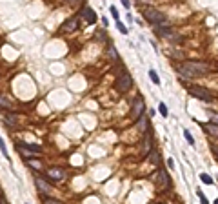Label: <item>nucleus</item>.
<instances>
[{"instance_id":"nucleus-18","label":"nucleus","mask_w":218,"mask_h":204,"mask_svg":"<svg viewBox=\"0 0 218 204\" xmlns=\"http://www.w3.org/2000/svg\"><path fill=\"white\" fill-rule=\"evenodd\" d=\"M0 151H2V155L9 161V153H7V150H6V144H4V140H2V137H0Z\"/></svg>"},{"instance_id":"nucleus-8","label":"nucleus","mask_w":218,"mask_h":204,"mask_svg":"<svg viewBox=\"0 0 218 204\" xmlns=\"http://www.w3.org/2000/svg\"><path fill=\"white\" fill-rule=\"evenodd\" d=\"M47 175L51 177L53 181H62L65 172H64L62 168H49V170H47Z\"/></svg>"},{"instance_id":"nucleus-11","label":"nucleus","mask_w":218,"mask_h":204,"mask_svg":"<svg viewBox=\"0 0 218 204\" xmlns=\"http://www.w3.org/2000/svg\"><path fill=\"white\" fill-rule=\"evenodd\" d=\"M204 129L207 131L209 135H213V137L218 139V124H213V122L211 124H204Z\"/></svg>"},{"instance_id":"nucleus-19","label":"nucleus","mask_w":218,"mask_h":204,"mask_svg":"<svg viewBox=\"0 0 218 204\" xmlns=\"http://www.w3.org/2000/svg\"><path fill=\"white\" fill-rule=\"evenodd\" d=\"M149 78H151V80L155 82V84H160V77L156 75V71H155V69H151V71H149Z\"/></svg>"},{"instance_id":"nucleus-34","label":"nucleus","mask_w":218,"mask_h":204,"mask_svg":"<svg viewBox=\"0 0 218 204\" xmlns=\"http://www.w3.org/2000/svg\"><path fill=\"white\" fill-rule=\"evenodd\" d=\"M215 204H218V199H216V201H215Z\"/></svg>"},{"instance_id":"nucleus-17","label":"nucleus","mask_w":218,"mask_h":204,"mask_svg":"<svg viewBox=\"0 0 218 204\" xmlns=\"http://www.w3.org/2000/svg\"><path fill=\"white\" fill-rule=\"evenodd\" d=\"M6 124L7 126H17V115H7L6 117Z\"/></svg>"},{"instance_id":"nucleus-13","label":"nucleus","mask_w":218,"mask_h":204,"mask_svg":"<svg viewBox=\"0 0 218 204\" xmlns=\"http://www.w3.org/2000/svg\"><path fill=\"white\" fill-rule=\"evenodd\" d=\"M145 139H144V155H147L149 151H151V135H149V129L144 133Z\"/></svg>"},{"instance_id":"nucleus-20","label":"nucleus","mask_w":218,"mask_h":204,"mask_svg":"<svg viewBox=\"0 0 218 204\" xmlns=\"http://www.w3.org/2000/svg\"><path fill=\"white\" fill-rule=\"evenodd\" d=\"M200 181H202L204 184H213V179L209 177L207 173H202V175H200Z\"/></svg>"},{"instance_id":"nucleus-27","label":"nucleus","mask_w":218,"mask_h":204,"mask_svg":"<svg viewBox=\"0 0 218 204\" xmlns=\"http://www.w3.org/2000/svg\"><path fill=\"white\" fill-rule=\"evenodd\" d=\"M196 193H198V197H200V201H202V204H209V202H207V199H206V195L202 193V192H196Z\"/></svg>"},{"instance_id":"nucleus-31","label":"nucleus","mask_w":218,"mask_h":204,"mask_svg":"<svg viewBox=\"0 0 218 204\" xmlns=\"http://www.w3.org/2000/svg\"><path fill=\"white\" fill-rule=\"evenodd\" d=\"M211 146H213V151L218 155V144H211Z\"/></svg>"},{"instance_id":"nucleus-1","label":"nucleus","mask_w":218,"mask_h":204,"mask_svg":"<svg viewBox=\"0 0 218 204\" xmlns=\"http://www.w3.org/2000/svg\"><path fill=\"white\" fill-rule=\"evenodd\" d=\"M180 77L184 78H195V77H202L209 73V66L206 62H184V64L178 67Z\"/></svg>"},{"instance_id":"nucleus-22","label":"nucleus","mask_w":218,"mask_h":204,"mask_svg":"<svg viewBox=\"0 0 218 204\" xmlns=\"http://www.w3.org/2000/svg\"><path fill=\"white\" fill-rule=\"evenodd\" d=\"M158 111L162 113V117H167V106L164 102H160V106H158Z\"/></svg>"},{"instance_id":"nucleus-15","label":"nucleus","mask_w":218,"mask_h":204,"mask_svg":"<svg viewBox=\"0 0 218 204\" xmlns=\"http://www.w3.org/2000/svg\"><path fill=\"white\" fill-rule=\"evenodd\" d=\"M107 55L111 57V60H114V62L118 60V51H116V47H114L113 44H109V46H107Z\"/></svg>"},{"instance_id":"nucleus-21","label":"nucleus","mask_w":218,"mask_h":204,"mask_svg":"<svg viewBox=\"0 0 218 204\" xmlns=\"http://www.w3.org/2000/svg\"><path fill=\"white\" fill-rule=\"evenodd\" d=\"M116 27H118V31L122 33V35H127V27H125V26L122 24V22H118V20H116Z\"/></svg>"},{"instance_id":"nucleus-6","label":"nucleus","mask_w":218,"mask_h":204,"mask_svg":"<svg viewBox=\"0 0 218 204\" xmlns=\"http://www.w3.org/2000/svg\"><path fill=\"white\" fill-rule=\"evenodd\" d=\"M156 184H158V190L160 192L167 190V186H169V175H167L166 170H160V172L156 173Z\"/></svg>"},{"instance_id":"nucleus-33","label":"nucleus","mask_w":218,"mask_h":204,"mask_svg":"<svg viewBox=\"0 0 218 204\" xmlns=\"http://www.w3.org/2000/svg\"><path fill=\"white\" fill-rule=\"evenodd\" d=\"M67 2H71V4H75V2H76V0H67Z\"/></svg>"},{"instance_id":"nucleus-24","label":"nucleus","mask_w":218,"mask_h":204,"mask_svg":"<svg viewBox=\"0 0 218 204\" xmlns=\"http://www.w3.org/2000/svg\"><path fill=\"white\" fill-rule=\"evenodd\" d=\"M184 137L187 139V142H189V144H195V139H193V135H191L189 131H184Z\"/></svg>"},{"instance_id":"nucleus-25","label":"nucleus","mask_w":218,"mask_h":204,"mask_svg":"<svg viewBox=\"0 0 218 204\" xmlns=\"http://www.w3.org/2000/svg\"><path fill=\"white\" fill-rule=\"evenodd\" d=\"M27 164H29L31 168H35V170H40V162H36V161H27Z\"/></svg>"},{"instance_id":"nucleus-29","label":"nucleus","mask_w":218,"mask_h":204,"mask_svg":"<svg viewBox=\"0 0 218 204\" xmlns=\"http://www.w3.org/2000/svg\"><path fill=\"white\" fill-rule=\"evenodd\" d=\"M167 166H169V168H171V170H173V168H175V164H173V159H167Z\"/></svg>"},{"instance_id":"nucleus-9","label":"nucleus","mask_w":218,"mask_h":204,"mask_svg":"<svg viewBox=\"0 0 218 204\" xmlns=\"http://www.w3.org/2000/svg\"><path fill=\"white\" fill-rule=\"evenodd\" d=\"M84 18H85L87 24H94L96 22V13L91 7H84Z\"/></svg>"},{"instance_id":"nucleus-32","label":"nucleus","mask_w":218,"mask_h":204,"mask_svg":"<svg viewBox=\"0 0 218 204\" xmlns=\"http://www.w3.org/2000/svg\"><path fill=\"white\" fill-rule=\"evenodd\" d=\"M0 204H9V202H7V201H6L4 197H0Z\"/></svg>"},{"instance_id":"nucleus-5","label":"nucleus","mask_w":218,"mask_h":204,"mask_svg":"<svg viewBox=\"0 0 218 204\" xmlns=\"http://www.w3.org/2000/svg\"><path fill=\"white\" fill-rule=\"evenodd\" d=\"M145 109V104H144V98L142 97H136L135 100H133V104H131V118H138L142 113H144Z\"/></svg>"},{"instance_id":"nucleus-3","label":"nucleus","mask_w":218,"mask_h":204,"mask_svg":"<svg viewBox=\"0 0 218 204\" xmlns=\"http://www.w3.org/2000/svg\"><path fill=\"white\" fill-rule=\"evenodd\" d=\"M114 86L118 87V91H129L131 87H133V77L129 75L125 69H122L120 73H118V77H116V82H114Z\"/></svg>"},{"instance_id":"nucleus-14","label":"nucleus","mask_w":218,"mask_h":204,"mask_svg":"<svg viewBox=\"0 0 218 204\" xmlns=\"http://www.w3.org/2000/svg\"><path fill=\"white\" fill-rule=\"evenodd\" d=\"M138 128H140V131H142V133H145V131H147V117H144V113L138 117Z\"/></svg>"},{"instance_id":"nucleus-4","label":"nucleus","mask_w":218,"mask_h":204,"mask_svg":"<svg viewBox=\"0 0 218 204\" xmlns=\"http://www.w3.org/2000/svg\"><path fill=\"white\" fill-rule=\"evenodd\" d=\"M189 93H191L193 97H196V98H200V100H204V102H213V95L209 93L206 87L189 86Z\"/></svg>"},{"instance_id":"nucleus-23","label":"nucleus","mask_w":218,"mask_h":204,"mask_svg":"<svg viewBox=\"0 0 218 204\" xmlns=\"http://www.w3.org/2000/svg\"><path fill=\"white\" fill-rule=\"evenodd\" d=\"M209 117H211V122H213V124H218V113L216 111H211Z\"/></svg>"},{"instance_id":"nucleus-2","label":"nucleus","mask_w":218,"mask_h":204,"mask_svg":"<svg viewBox=\"0 0 218 204\" xmlns=\"http://www.w3.org/2000/svg\"><path fill=\"white\" fill-rule=\"evenodd\" d=\"M144 17L147 22H151V24H155L156 27L158 26H169L167 24V18L164 13H160L158 9H153V7H147V9L144 11Z\"/></svg>"},{"instance_id":"nucleus-12","label":"nucleus","mask_w":218,"mask_h":204,"mask_svg":"<svg viewBox=\"0 0 218 204\" xmlns=\"http://www.w3.org/2000/svg\"><path fill=\"white\" fill-rule=\"evenodd\" d=\"M18 146L26 148L27 151H31L33 155H35V153H42V148L40 146H36V144H26V142H24V144H18Z\"/></svg>"},{"instance_id":"nucleus-10","label":"nucleus","mask_w":218,"mask_h":204,"mask_svg":"<svg viewBox=\"0 0 218 204\" xmlns=\"http://www.w3.org/2000/svg\"><path fill=\"white\" fill-rule=\"evenodd\" d=\"M62 29L64 31H75V29H78V20L76 18H69L67 22H64Z\"/></svg>"},{"instance_id":"nucleus-26","label":"nucleus","mask_w":218,"mask_h":204,"mask_svg":"<svg viewBox=\"0 0 218 204\" xmlns=\"http://www.w3.org/2000/svg\"><path fill=\"white\" fill-rule=\"evenodd\" d=\"M44 204H62V202H60V201H56V199H49V197H47V199L44 201Z\"/></svg>"},{"instance_id":"nucleus-30","label":"nucleus","mask_w":218,"mask_h":204,"mask_svg":"<svg viewBox=\"0 0 218 204\" xmlns=\"http://www.w3.org/2000/svg\"><path fill=\"white\" fill-rule=\"evenodd\" d=\"M120 2H122V6H124V7H129V0H120Z\"/></svg>"},{"instance_id":"nucleus-7","label":"nucleus","mask_w":218,"mask_h":204,"mask_svg":"<svg viewBox=\"0 0 218 204\" xmlns=\"http://www.w3.org/2000/svg\"><path fill=\"white\" fill-rule=\"evenodd\" d=\"M35 186L40 190L42 193H51V186L46 182L44 179H40V177H35Z\"/></svg>"},{"instance_id":"nucleus-16","label":"nucleus","mask_w":218,"mask_h":204,"mask_svg":"<svg viewBox=\"0 0 218 204\" xmlns=\"http://www.w3.org/2000/svg\"><path fill=\"white\" fill-rule=\"evenodd\" d=\"M0 107H2V109H11L9 98H6L4 95H0Z\"/></svg>"},{"instance_id":"nucleus-28","label":"nucleus","mask_w":218,"mask_h":204,"mask_svg":"<svg viewBox=\"0 0 218 204\" xmlns=\"http://www.w3.org/2000/svg\"><path fill=\"white\" fill-rule=\"evenodd\" d=\"M111 15H113L114 18L118 20V11H116V7H114V6H111Z\"/></svg>"}]
</instances>
